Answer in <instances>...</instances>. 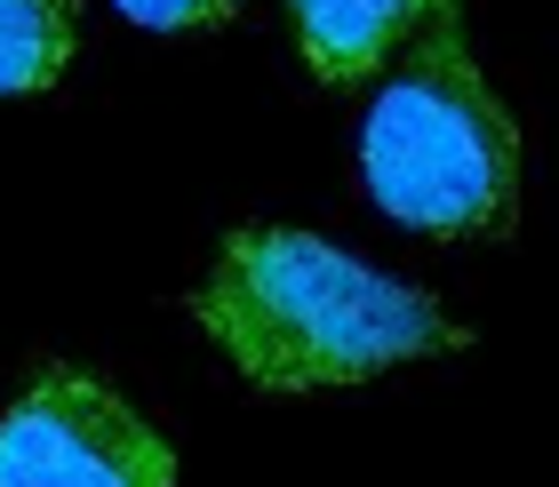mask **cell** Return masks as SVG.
<instances>
[{
	"label": "cell",
	"instance_id": "5b68a950",
	"mask_svg": "<svg viewBox=\"0 0 559 487\" xmlns=\"http://www.w3.org/2000/svg\"><path fill=\"white\" fill-rule=\"evenodd\" d=\"M81 9L72 0H0V96H33L64 72Z\"/></svg>",
	"mask_w": 559,
	"mask_h": 487
},
{
	"label": "cell",
	"instance_id": "8992f818",
	"mask_svg": "<svg viewBox=\"0 0 559 487\" xmlns=\"http://www.w3.org/2000/svg\"><path fill=\"white\" fill-rule=\"evenodd\" d=\"M129 24H144V33H200V24L233 16L240 0H112Z\"/></svg>",
	"mask_w": 559,
	"mask_h": 487
},
{
	"label": "cell",
	"instance_id": "7a4b0ae2",
	"mask_svg": "<svg viewBox=\"0 0 559 487\" xmlns=\"http://www.w3.org/2000/svg\"><path fill=\"white\" fill-rule=\"evenodd\" d=\"M360 176L376 209L431 240L512 233L520 216V128L496 105L488 72L464 48L455 0H431L408 64L368 105Z\"/></svg>",
	"mask_w": 559,
	"mask_h": 487
},
{
	"label": "cell",
	"instance_id": "3957f363",
	"mask_svg": "<svg viewBox=\"0 0 559 487\" xmlns=\"http://www.w3.org/2000/svg\"><path fill=\"white\" fill-rule=\"evenodd\" d=\"M176 455L112 383L48 368L0 416V487H168Z\"/></svg>",
	"mask_w": 559,
	"mask_h": 487
},
{
	"label": "cell",
	"instance_id": "6da1fadb",
	"mask_svg": "<svg viewBox=\"0 0 559 487\" xmlns=\"http://www.w3.org/2000/svg\"><path fill=\"white\" fill-rule=\"evenodd\" d=\"M192 312L233 352V368L264 392L360 383L400 360L464 352V328L424 288L312 233H288V224H248V233L224 240Z\"/></svg>",
	"mask_w": 559,
	"mask_h": 487
},
{
	"label": "cell",
	"instance_id": "277c9868",
	"mask_svg": "<svg viewBox=\"0 0 559 487\" xmlns=\"http://www.w3.org/2000/svg\"><path fill=\"white\" fill-rule=\"evenodd\" d=\"M431 0H296V40L320 81H368L424 24Z\"/></svg>",
	"mask_w": 559,
	"mask_h": 487
}]
</instances>
